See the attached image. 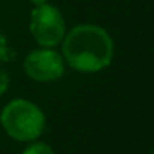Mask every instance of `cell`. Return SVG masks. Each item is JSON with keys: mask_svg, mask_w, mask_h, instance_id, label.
<instances>
[{"mask_svg": "<svg viewBox=\"0 0 154 154\" xmlns=\"http://www.w3.org/2000/svg\"><path fill=\"white\" fill-rule=\"evenodd\" d=\"M30 2H32L33 5H42V4H45L47 0H30Z\"/></svg>", "mask_w": 154, "mask_h": 154, "instance_id": "ba28073f", "label": "cell"}, {"mask_svg": "<svg viewBox=\"0 0 154 154\" xmlns=\"http://www.w3.org/2000/svg\"><path fill=\"white\" fill-rule=\"evenodd\" d=\"M22 154H55V152H53V149H51L48 144L37 143V144H32L30 147H27Z\"/></svg>", "mask_w": 154, "mask_h": 154, "instance_id": "5b68a950", "label": "cell"}, {"mask_svg": "<svg viewBox=\"0 0 154 154\" xmlns=\"http://www.w3.org/2000/svg\"><path fill=\"white\" fill-rule=\"evenodd\" d=\"M30 32L38 45L45 48L57 47L65 37V20L61 12L47 2L32 10Z\"/></svg>", "mask_w": 154, "mask_h": 154, "instance_id": "3957f363", "label": "cell"}, {"mask_svg": "<svg viewBox=\"0 0 154 154\" xmlns=\"http://www.w3.org/2000/svg\"><path fill=\"white\" fill-rule=\"evenodd\" d=\"M5 133L17 141H33L45 128V116L37 104L27 100H14L2 111Z\"/></svg>", "mask_w": 154, "mask_h": 154, "instance_id": "7a4b0ae2", "label": "cell"}, {"mask_svg": "<svg viewBox=\"0 0 154 154\" xmlns=\"http://www.w3.org/2000/svg\"><path fill=\"white\" fill-rule=\"evenodd\" d=\"M23 68L25 73L37 81L58 80L65 71L61 55L45 47L42 50H35L28 53L23 61Z\"/></svg>", "mask_w": 154, "mask_h": 154, "instance_id": "277c9868", "label": "cell"}, {"mask_svg": "<svg viewBox=\"0 0 154 154\" xmlns=\"http://www.w3.org/2000/svg\"><path fill=\"white\" fill-rule=\"evenodd\" d=\"M8 83H10V80H8V75L5 73L4 70H0V94L5 93V90L8 88Z\"/></svg>", "mask_w": 154, "mask_h": 154, "instance_id": "52a82bcc", "label": "cell"}, {"mask_svg": "<svg viewBox=\"0 0 154 154\" xmlns=\"http://www.w3.org/2000/svg\"><path fill=\"white\" fill-rule=\"evenodd\" d=\"M63 38V57L78 71L94 73L113 60V40L101 27L78 25Z\"/></svg>", "mask_w": 154, "mask_h": 154, "instance_id": "6da1fadb", "label": "cell"}, {"mask_svg": "<svg viewBox=\"0 0 154 154\" xmlns=\"http://www.w3.org/2000/svg\"><path fill=\"white\" fill-rule=\"evenodd\" d=\"M7 60H10V50H8L5 37L0 33V61H7Z\"/></svg>", "mask_w": 154, "mask_h": 154, "instance_id": "8992f818", "label": "cell"}]
</instances>
